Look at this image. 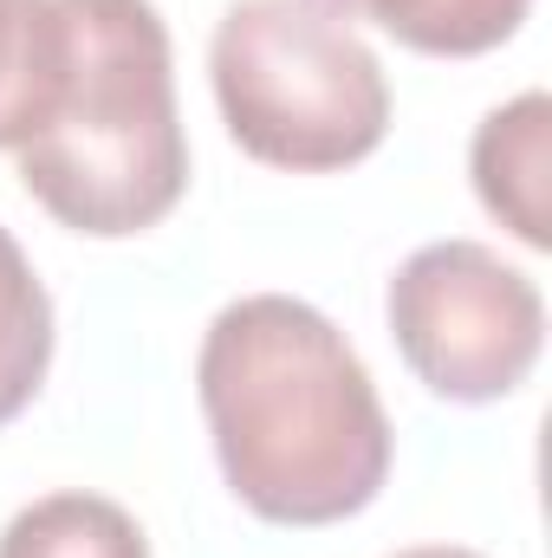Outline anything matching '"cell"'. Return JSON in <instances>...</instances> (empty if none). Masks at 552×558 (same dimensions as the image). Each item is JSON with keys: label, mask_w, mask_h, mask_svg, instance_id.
I'll return each instance as SVG.
<instances>
[{"label": "cell", "mask_w": 552, "mask_h": 558, "mask_svg": "<svg viewBox=\"0 0 552 558\" xmlns=\"http://www.w3.org/2000/svg\"><path fill=\"white\" fill-rule=\"evenodd\" d=\"M202 416L235 500L274 526H338L391 481V416L351 338L305 299L215 312L195 357Z\"/></svg>", "instance_id": "1"}, {"label": "cell", "mask_w": 552, "mask_h": 558, "mask_svg": "<svg viewBox=\"0 0 552 558\" xmlns=\"http://www.w3.org/2000/svg\"><path fill=\"white\" fill-rule=\"evenodd\" d=\"M0 558H149V539L105 494H46L7 520Z\"/></svg>", "instance_id": "8"}, {"label": "cell", "mask_w": 552, "mask_h": 558, "mask_svg": "<svg viewBox=\"0 0 552 558\" xmlns=\"http://www.w3.org/2000/svg\"><path fill=\"white\" fill-rule=\"evenodd\" d=\"M52 364V299L20 254V241L0 228V428L20 416Z\"/></svg>", "instance_id": "9"}, {"label": "cell", "mask_w": 552, "mask_h": 558, "mask_svg": "<svg viewBox=\"0 0 552 558\" xmlns=\"http://www.w3.org/2000/svg\"><path fill=\"white\" fill-rule=\"evenodd\" d=\"M65 59L72 39L59 0H0V149H26L52 124Z\"/></svg>", "instance_id": "6"}, {"label": "cell", "mask_w": 552, "mask_h": 558, "mask_svg": "<svg viewBox=\"0 0 552 558\" xmlns=\"http://www.w3.org/2000/svg\"><path fill=\"white\" fill-rule=\"evenodd\" d=\"M319 7L345 20H371L397 46L429 59H481L520 33L533 0H319Z\"/></svg>", "instance_id": "7"}, {"label": "cell", "mask_w": 552, "mask_h": 558, "mask_svg": "<svg viewBox=\"0 0 552 558\" xmlns=\"http://www.w3.org/2000/svg\"><path fill=\"white\" fill-rule=\"evenodd\" d=\"M397 558H481V553H468V546H416V553H397Z\"/></svg>", "instance_id": "10"}, {"label": "cell", "mask_w": 552, "mask_h": 558, "mask_svg": "<svg viewBox=\"0 0 552 558\" xmlns=\"http://www.w3.org/2000/svg\"><path fill=\"white\" fill-rule=\"evenodd\" d=\"M65 92L20 149L26 195L92 241L156 228L189 189V137L176 118L169 26L149 0H59Z\"/></svg>", "instance_id": "2"}, {"label": "cell", "mask_w": 552, "mask_h": 558, "mask_svg": "<svg viewBox=\"0 0 552 558\" xmlns=\"http://www.w3.org/2000/svg\"><path fill=\"white\" fill-rule=\"evenodd\" d=\"M228 137L254 162L332 175L391 131V78L364 33L319 0H235L208 46Z\"/></svg>", "instance_id": "3"}, {"label": "cell", "mask_w": 552, "mask_h": 558, "mask_svg": "<svg viewBox=\"0 0 552 558\" xmlns=\"http://www.w3.org/2000/svg\"><path fill=\"white\" fill-rule=\"evenodd\" d=\"M384 312L404 364L448 403L514 397L547 344L540 286L481 241L416 247L391 279Z\"/></svg>", "instance_id": "4"}, {"label": "cell", "mask_w": 552, "mask_h": 558, "mask_svg": "<svg viewBox=\"0 0 552 558\" xmlns=\"http://www.w3.org/2000/svg\"><path fill=\"white\" fill-rule=\"evenodd\" d=\"M547 92H520L514 105L488 111L475 131V195L481 208L514 228V241L552 247L547 228Z\"/></svg>", "instance_id": "5"}]
</instances>
